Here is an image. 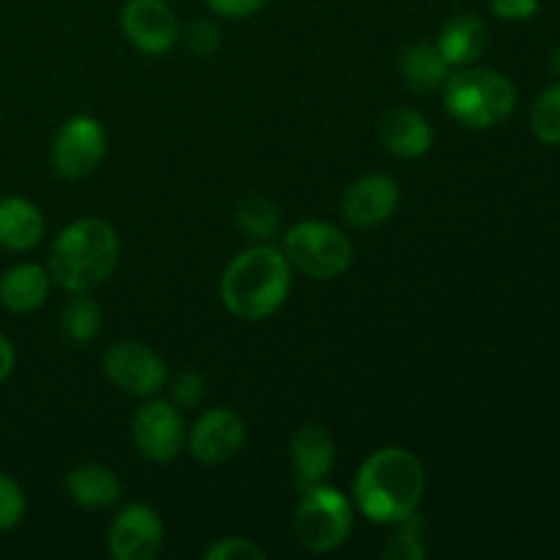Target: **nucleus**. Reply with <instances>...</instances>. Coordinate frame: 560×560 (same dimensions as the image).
Wrapping results in <instances>:
<instances>
[{"label": "nucleus", "mask_w": 560, "mask_h": 560, "mask_svg": "<svg viewBox=\"0 0 560 560\" xmlns=\"http://www.w3.org/2000/svg\"><path fill=\"white\" fill-rule=\"evenodd\" d=\"M49 295V271L36 262H20L11 266L0 277V304L16 315L36 312Z\"/></svg>", "instance_id": "obj_17"}, {"label": "nucleus", "mask_w": 560, "mask_h": 560, "mask_svg": "<svg viewBox=\"0 0 560 560\" xmlns=\"http://www.w3.org/2000/svg\"><path fill=\"white\" fill-rule=\"evenodd\" d=\"M334 459H337V446L326 427L306 424L290 441V463H293L295 487L301 492L323 485V479L331 474Z\"/></svg>", "instance_id": "obj_14"}, {"label": "nucleus", "mask_w": 560, "mask_h": 560, "mask_svg": "<svg viewBox=\"0 0 560 560\" xmlns=\"http://www.w3.org/2000/svg\"><path fill=\"white\" fill-rule=\"evenodd\" d=\"M290 284H293V273H290V260L284 252H279L277 246L257 244L230 260L222 273L219 293L230 315L255 323L279 312V306L288 301Z\"/></svg>", "instance_id": "obj_2"}, {"label": "nucleus", "mask_w": 560, "mask_h": 560, "mask_svg": "<svg viewBox=\"0 0 560 560\" xmlns=\"http://www.w3.org/2000/svg\"><path fill=\"white\" fill-rule=\"evenodd\" d=\"M246 438L244 419L228 408H217L202 413L186 435L191 454L206 465H222L241 452Z\"/></svg>", "instance_id": "obj_12"}, {"label": "nucleus", "mask_w": 560, "mask_h": 560, "mask_svg": "<svg viewBox=\"0 0 560 560\" xmlns=\"http://www.w3.org/2000/svg\"><path fill=\"white\" fill-rule=\"evenodd\" d=\"M120 31L145 55H162L180 38V25L167 0H126Z\"/></svg>", "instance_id": "obj_10"}, {"label": "nucleus", "mask_w": 560, "mask_h": 560, "mask_svg": "<svg viewBox=\"0 0 560 560\" xmlns=\"http://www.w3.org/2000/svg\"><path fill=\"white\" fill-rule=\"evenodd\" d=\"M66 492L82 509H107L120 501V481L104 465H77L66 474Z\"/></svg>", "instance_id": "obj_19"}, {"label": "nucleus", "mask_w": 560, "mask_h": 560, "mask_svg": "<svg viewBox=\"0 0 560 560\" xmlns=\"http://www.w3.org/2000/svg\"><path fill=\"white\" fill-rule=\"evenodd\" d=\"M381 142L399 159H419L432 148V126L416 109H388L381 120Z\"/></svg>", "instance_id": "obj_15"}, {"label": "nucleus", "mask_w": 560, "mask_h": 560, "mask_svg": "<svg viewBox=\"0 0 560 560\" xmlns=\"http://www.w3.org/2000/svg\"><path fill=\"white\" fill-rule=\"evenodd\" d=\"M170 397L175 408H195L206 397V377L195 370H184L170 383Z\"/></svg>", "instance_id": "obj_26"}, {"label": "nucleus", "mask_w": 560, "mask_h": 560, "mask_svg": "<svg viewBox=\"0 0 560 560\" xmlns=\"http://www.w3.org/2000/svg\"><path fill=\"white\" fill-rule=\"evenodd\" d=\"M25 514V492L11 476L0 474V534L20 525Z\"/></svg>", "instance_id": "obj_25"}, {"label": "nucleus", "mask_w": 560, "mask_h": 560, "mask_svg": "<svg viewBox=\"0 0 560 560\" xmlns=\"http://www.w3.org/2000/svg\"><path fill=\"white\" fill-rule=\"evenodd\" d=\"M180 36H184L186 49L200 55V58L217 52L219 44H222V31H219L217 22L211 20H195L184 33H180Z\"/></svg>", "instance_id": "obj_27"}, {"label": "nucleus", "mask_w": 560, "mask_h": 560, "mask_svg": "<svg viewBox=\"0 0 560 560\" xmlns=\"http://www.w3.org/2000/svg\"><path fill=\"white\" fill-rule=\"evenodd\" d=\"M104 372L120 392L135 397H153L167 386V364L162 355L131 339L115 342L104 353Z\"/></svg>", "instance_id": "obj_8"}, {"label": "nucleus", "mask_w": 560, "mask_h": 560, "mask_svg": "<svg viewBox=\"0 0 560 560\" xmlns=\"http://www.w3.org/2000/svg\"><path fill=\"white\" fill-rule=\"evenodd\" d=\"M399 206V186L392 175L372 173L355 180L342 197V217L353 228L370 230L394 217Z\"/></svg>", "instance_id": "obj_13"}, {"label": "nucleus", "mask_w": 560, "mask_h": 560, "mask_svg": "<svg viewBox=\"0 0 560 560\" xmlns=\"http://www.w3.org/2000/svg\"><path fill=\"white\" fill-rule=\"evenodd\" d=\"M443 104L457 124L468 129H492L514 113L517 91L498 71L465 66L443 82Z\"/></svg>", "instance_id": "obj_4"}, {"label": "nucleus", "mask_w": 560, "mask_h": 560, "mask_svg": "<svg viewBox=\"0 0 560 560\" xmlns=\"http://www.w3.org/2000/svg\"><path fill=\"white\" fill-rule=\"evenodd\" d=\"M135 446L142 457L153 463H173L186 446V424L180 410L173 402H148L142 405L131 421Z\"/></svg>", "instance_id": "obj_9"}, {"label": "nucleus", "mask_w": 560, "mask_h": 560, "mask_svg": "<svg viewBox=\"0 0 560 560\" xmlns=\"http://www.w3.org/2000/svg\"><path fill=\"white\" fill-rule=\"evenodd\" d=\"M208 560H266V550L249 539H222L206 550Z\"/></svg>", "instance_id": "obj_28"}, {"label": "nucleus", "mask_w": 560, "mask_h": 560, "mask_svg": "<svg viewBox=\"0 0 560 560\" xmlns=\"http://www.w3.org/2000/svg\"><path fill=\"white\" fill-rule=\"evenodd\" d=\"M164 525L145 503H131L109 528V552L115 560H153L162 550Z\"/></svg>", "instance_id": "obj_11"}, {"label": "nucleus", "mask_w": 560, "mask_h": 560, "mask_svg": "<svg viewBox=\"0 0 560 560\" xmlns=\"http://www.w3.org/2000/svg\"><path fill=\"white\" fill-rule=\"evenodd\" d=\"M107 153V131L91 115H74L55 135L49 159L60 178H85L102 164Z\"/></svg>", "instance_id": "obj_7"}, {"label": "nucleus", "mask_w": 560, "mask_h": 560, "mask_svg": "<svg viewBox=\"0 0 560 560\" xmlns=\"http://www.w3.org/2000/svg\"><path fill=\"white\" fill-rule=\"evenodd\" d=\"M293 528L310 552H334L348 541L350 528H353L348 498L337 487H310L295 509Z\"/></svg>", "instance_id": "obj_6"}, {"label": "nucleus", "mask_w": 560, "mask_h": 560, "mask_svg": "<svg viewBox=\"0 0 560 560\" xmlns=\"http://www.w3.org/2000/svg\"><path fill=\"white\" fill-rule=\"evenodd\" d=\"M492 14L501 16V20H530L536 16V11L541 9V0H490Z\"/></svg>", "instance_id": "obj_30"}, {"label": "nucleus", "mask_w": 560, "mask_h": 560, "mask_svg": "<svg viewBox=\"0 0 560 560\" xmlns=\"http://www.w3.org/2000/svg\"><path fill=\"white\" fill-rule=\"evenodd\" d=\"M284 257L290 266L312 279H334L353 262V244L339 228L328 222H301L284 235Z\"/></svg>", "instance_id": "obj_5"}, {"label": "nucleus", "mask_w": 560, "mask_h": 560, "mask_svg": "<svg viewBox=\"0 0 560 560\" xmlns=\"http://www.w3.org/2000/svg\"><path fill=\"white\" fill-rule=\"evenodd\" d=\"M452 66L441 58L435 44L416 42L399 52V74L416 93H432L443 88Z\"/></svg>", "instance_id": "obj_20"}, {"label": "nucleus", "mask_w": 560, "mask_h": 560, "mask_svg": "<svg viewBox=\"0 0 560 560\" xmlns=\"http://www.w3.org/2000/svg\"><path fill=\"white\" fill-rule=\"evenodd\" d=\"M435 47L448 66L465 69V66L476 63L487 47L485 22L476 14L452 16V20L441 27V33H438Z\"/></svg>", "instance_id": "obj_16"}, {"label": "nucleus", "mask_w": 560, "mask_h": 560, "mask_svg": "<svg viewBox=\"0 0 560 560\" xmlns=\"http://www.w3.org/2000/svg\"><path fill=\"white\" fill-rule=\"evenodd\" d=\"M44 217L25 197L0 200V246L9 252H27L42 241Z\"/></svg>", "instance_id": "obj_18"}, {"label": "nucleus", "mask_w": 560, "mask_h": 560, "mask_svg": "<svg viewBox=\"0 0 560 560\" xmlns=\"http://www.w3.org/2000/svg\"><path fill=\"white\" fill-rule=\"evenodd\" d=\"M530 129L545 145H560V85L547 88L530 109Z\"/></svg>", "instance_id": "obj_23"}, {"label": "nucleus", "mask_w": 560, "mask_h": 560, "mask_svg": "<svg viewBox=\"0 0 560 560\" xmlns=\"http://www.w3.org/2000/svg\"><path fill=\"white\" fill-rule=\"evenodd\" d=\"M60 326L74 345H91L102 328V310L88 293H74V299L63 306Z\"/></svg>", "instance_id": "obj_21"}, {"label": "nucleus", "mask_w": 560, "mask_h": 560, "mask_svg": "<svg viewBox=\"0 0 560 560\" xmlns=\"http://www.w3.org/2000/svg\"><path fill=\"white\" fill-rule=\"evenodd\" d=\"M397 534L392 536V541L386 545V558H397V560H421L427 556L424 545H421V530H424V523H421L416 514L410 517L399 520Z\"/></svg>", "instance_id": "obj_24"}, {"label": "nucleus", "mask_w": 560, "mask_h": 560, "mask_svg": "<svg viewBox=\"0 0 560 560\" xmlns=\"http://www.w3.org/2000/svg\"><path fill=\"white\" fill-rule=\"evenodd\" d=\"M268 0H206L208 9L219 16H228V20H246V16H255L257 11L266 9Z\"/></svg>", "instance_id": "obj_29"}, {"label": "nucleus", "mask_w": 560, "mask_h": 560, "mask_svg": "<svg viewBox=\"0 0 560 560\" xmlns=\"http://www.w3.org/2000/svg\"><path fill=\"white\" fill-rule=\"evenodd\" d=\"M14 364H16V353L14 348H11L9 337H5L3 331H0V383L5 381V377L14 372Z\"/></svg>", "instance_id": "obj_31"}, {"label": "nucleus", "mask_w": 560, "mask_h": 560, "mask_svg": "<svg viewBox=\"0 0 560 560\" xmlns=\"http://www.w3.org/2000/svg\"><path fill=\"white\" fill-rule=\"evenodd\" d=\"M118 233L102 219L69 224L49 249V279L69 293H91L107 282L118 266Z\"/></svg>", "instance_id": "obj_3"}, {"label": "nucleus", "mask_w": 560, "mask_h": 560, "mask_svg": "<svg viewBox=\"0 0 560 560\" xmlns=\"http://www.w3.org/2000/svg\"><path fill=\"white\" fill-rule=\"evenodd\" d=\"M235 222H238V228L249 238L262 241L277 235L282 217H279V208L271 200H266V197H246L238 206V211H235Z\"/></svg>", "instance_id": "obj_22"}, {"label": "nucleus", "mask_w": 560, "mask_h": 560, "mask_svg": "<svg viewBox=\"0 0 560 560\" xmlns=\"http://www.w3.org/2000/svg\"><path fill=\"white\" fill-rule=\"evenodd\" d=\"M427 476L408 448L388 446L372 454L355 476V506L372 523L394 525L410 517L424 498Z\"/></svg>", "instance_id": "obj_1"}]
</instances>
